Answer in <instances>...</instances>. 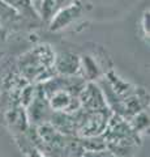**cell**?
Segmentation results:
<instances>
[{
  "label": "cell",
  "instance_id": "cell-12",
  "mask_svg": "<svg viewBox=\"0 0 150 157\" xmlns=\"http://www.w3.org/2000/svg\"><path fill=\"white\" fill-rule=\"evenodd\" d=\"M75 2H85V0H55V8H56V11H59L60 8L69 6V4Z\"/></svg>",
  "mask_w": 150,
  "mask_h": 157
},
{
  "label": "cell",
  "instance_id": "cell-8",
  "mask_svg": "<svg viewBox=\"0 0 150 157\" xmlns=\"http://www.w3.org/2000/svg\"><path fill=\"white\" fill-rule=\"evenodd\" d=\"M3 2H5L12 8H14L22 17H25L27 20H33V21H41L37 17L34 11H33V8L30 6V0H3Z\"/></svg>",
  "mask_w": 150,
  "mask_h": 157
},
{
  "label": "cell",
  "instance_id": "cell-10",
  "mask_svg": "<svg viewBox=\"0 0 150 157\" xmlns=\"http://www.w3.org/2000/svg\"><path fill=\"white\" fill-rule=\"evenodd\" d=\"M80 141L81 147L84 148V151H103L106 149V140L103 135L99 136H93V137H77Z\"/></svg>",
  "mask_w": 150,
  "mask_h": 157
},
{
  "label": "cell",
  "instance_id": "cell-7",
  "mask_svg": "<svg viewBox=\"0 0 150 157\" xmlns=\"http://www.w3.org/2000/svg\"><path fill=\"white\" fill-rule=\"evenodd\" d=\"M30 6L42 24H48L56 12L55 0H30Z\"/></svg>",
  "mask_w": 150,
  "mask_h": 157
},
{
  "label": "cell",
  "instance_id": "cell-4",
  "mask_svg": "<svg viewBox=\"0 0 150 157\" xmlns=\"http://www.w3.org/2000/svg\"><path fill=\"white\" fill-rule=\"evenodd\" d=\"M85 6H86L85 2H75L69 4V6L60 8L59 11L55 12V14L50 20V22L47 24L48 30L55 33L69 28L72 24L79 21L82 17V14L86 12Z\"/></svg>",
  "mask_w": 150,
  "mask_h": 157
},
{
  "label": "cell",
  "instance_id": "cell-13",
  "mask_svg": "<svg viewBox=\"0 0 150 157\" xmlns=\"http://www.w3.org/2000/svg\"><path fill=\"white\" fill-rule=\"evenodd\" d=\"M8 36H9V32L7 30V29L0 28V50H2V47H4V45H5Z\"/></svg>",
  "mask_w": 150,
  "mask_h": 157
},
{
  "label": "cell",
  "instance_id": "cell-5",
  "mask_svg": "<svg viewBox=\"0 0 150 157\" xmlns=\"http://www.w3.org/2000/svg\"><path fill=\"white\" fill-rule=\"evenodd\" d=\"M80 109L85 111H99L107 110V104L97 82H86L79 94Z\"/></svg>",
  "mask_w": 150,
  "mask_h": 157
},
{
  "label": "cell",
  "instance_id": "cell-1",
  "mask_svg": "<svg viewBox=\"0 0 150 157\" xmlns=\"http://www.w3.org/2000/svg\"><path fill=\"white\" fill-rule=\"evenodd\" d=\"M55 51L47 43H41L21 54L16 70L29 84H42L56 76Z\"/></svg>",
  "mask_w": 150,
  "mask_h": 157
},
{
  "label": "cell",
  "instance_id": "cell-11",
  "mask_svg": "<svg viewBox=\"0 0 150 157\" xmlns=\"http://www.w3.org/2000/svg\"><path fill=\"white\" fill-rule=\"evenodd\" d=\"M141 29H142L144 37L148 38V41H149V9H146L144 12L141 17Z\"/></svg>",
  "mask_w": 150,
  "mask_h": 157
},
{
  "label": "cell",
  "instance_id": "cell-6",
  "mask_svg": "<svg viewBox=\"0 0 150 157\" xmlns=\"http://www.w3.org/2000/svg\"><path fill=\"white\" fill-rule=\"evenodd\" d=\"M55 72L59 76H80V55L72 51L55 54Z\"/></svg>",
  "mask_w": 150,
  "mask_h": 157
},
{
  "label": "cell",
  "instance_id": "cell-3",
  "mask_svg": "<svg viewBox=\"0 0 150 157\" xmlns=\"http://www.w3.org/2000/svg\"><path fill=\"white\" fill-rule=\"evenodd\" d=\"M25 113L29 126L38 127L50 122L52 110L50 107V104H48L47 97L45 96V92L42 90L39 84H37L35 94L33 97V100L29 102V105L25 107Z\"/></svg>",
  "mask_w": 150,
  "mask_h": 157
},
{
  "label": "cell",
  "instance_id": "cell-9",
  "mask_svg": "<svg viewBox=\"0 0 150 157\" xmlns=\"http://www.w3.org/2000/svg\"><path fill=\"white\" fill-rule=\"evenodd\" d=\"M127 122L137 135H141L142 132H146L149 130V113L148 110H142L137 113L136 115H133Z\"/></svg>",
  "mask_w": 150,
  "mask_h": 157
},
{
  "label": "cell",
  "instance_id": "cell-2",
  "mask_svg": "<svg viewBox=\"0 0 150 157\" xmlns=\"http://www.w3.org/2000/svg\"><path fill=\"white\" fill-rule=\"evenodd\" d=\"M77 114H79V127L76 137H93L103 135L112 113L110 109L99 111H85L79 109Z\"/></svg>",
  "mask_w": 150,
  "mask_h": 157
}]
</instances>
